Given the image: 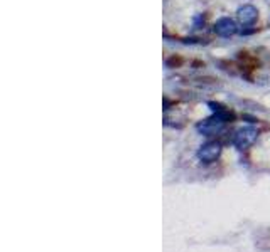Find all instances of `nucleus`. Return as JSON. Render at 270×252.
I'll use <instances>...</instances> for the list:
<instances>
[{"mask_svg":"<svg viewBox=\"0 0 270 252\" xmlns=\"http://www.w3.org/2000/svg\"><path fill=\"white\" fill-rule=\"evenodd\" d=\"M257 138H258L257 128H253V126H243V128L237 129L231 143H233L238 150H246V148H250L253 143H255Z\"/></svg>","mask_w":270,"mask_h":252,"instance_id":"f257e3e1","label":"nucleus"},{"mask_svg":"<svg viewBox=\"0 0 270 252\" xmlns=\"http://www.w3.org/2000/svg\"><path fill=\"white\" fill-rule=\"evenodd\" d=\"M221 150L223 148L220 143H216V141H208V143H204L203 147H199V150H197V158H199L203 163H213L220 158Z\"/></svg>","mask_w":270,"mask_h":252,"instance_id":"f03ea898","label":"nucleus"},{"mask_svg":"<svg viewBox=\"0 0 270 252\" xmlns=\"http://www.w3.org/2000/svg\"><path fill=\"white\" fill-rule=\"evenodd\" d=\"M213 29H215V32L218 34L220 37H231L238 32L237 22H235L233 19H228V17L220 19Z\"/></svg>","mask_w":270,"mask_h":252,"instance_id":"7ed1b4c3","label":"nucleus"},{"mask_svg":"<svg viewBox=\"0 0 270 252\" xmlns=\"http://www.w3.org/2000/svg\"><path fill=\"white\" fill-rule=\"evenodd\" d=\"M238 21H240L242 25H245V27H248V25H253L258 17V10L255 9L253 5H243L238 9Z\"/></svg>","mask_w":270,"mask_h":252,"instance_id":"20e7f679","label":"nucleus"},{"mask_svg":"<svg viewBox=\"0 0 270 252\" xmlns=\"http://www.w3.org/2000/svg\"><path fill=\"white\" fill-rule=\"evenodd\" d=\"M181 64H182V59H181V57H176V56L171 57V59L167 61V66H169V67H172V66H181Z\"/></svg>","mask_w":270,"mask_h":252,"instance_id":"39448f33","label":"nucleus"}]
</instances>
